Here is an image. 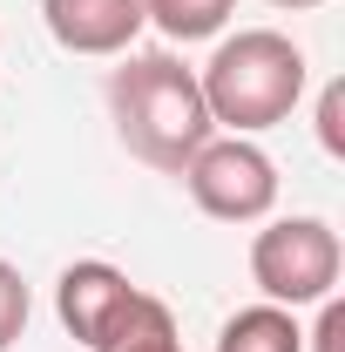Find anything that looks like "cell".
<instances>
[{"instance_id":"cell-1","label":"cell","mask_w":345,"mask_h":352,"mask_svg":"<svg viewBox=\"0 0 345 352\" xmlns=\"http://www.w3.org/2000/svg\"><path fill=\"white\" fill-rule=\"evenodd\" d=\"M109 122H115V135L135 163H149L163 176H176L216 135L197 68H183V54H170V47L122 54L109 68Z\"/></svg>"},{"instance_id":"cell-2","label":"cell","mask_w":345,"mask_h":352,"mask_svg":"<svg viewBox=\"0 0 345 352\" xmlns=\"http://www.w3.org/2000/svg\"><path fill=\"white\" fill-rule=\"evenodd\" d=\"M304 82H311V61L291 34L278 28H237L223 34L216 54L197 68V88H203V109L223 135H258L278 129L291 109L304 102Z\"/></svg>"},{"instance_id":"cell-3","label":"cell","mask_w":345,"mask_h":352,"mask_svg":"<svg viewBox=\"0 0 345 352\" xmlns=\"http://www.w3.org/2000/svg\"><path fill=\"white\" fill-rule=\"evenodd\" d=\"M54 311H61V325L88 352H122L135 339L176 325V311L156 292L129 285V271H115V264H102V258H75L54 278Z\"/></svg>"},{"instance_id":"cell-4","label":"cell","mask_w":345,"mask_h":352,"mask_svg":"<svg viewBox=\"0 0 345 352\" xmlns=\"http://www.w3.org/2000/svg\"><path fill=\"white\" fill-rule=\"evenodd\" d=\"M339 271H345V244L325 217H271L251 237V285L285 311L332 298Z\"/></svg>"},{"instance_id":"cell-5","label":"cell","mask_w":345,"mask_h":352,"mask_svg":"<svg viewBox=\"0 0 345 352\" xmlns=\"http://www.w3.org/2000/svg\"><path fill=\"white\" fill-rule=\"evenodd\" d=\"M176 176H183L190 204L216 223H264L278 210V163L251 135H210Z\"/></svg>"},{"instance_id":"cell-6","label":"cell","mask_w":345,"mask_h":352,"mask_svg":"<svg viewBox=\"0 0 345 352\" xmlns=\"http://www.w3.org/2000/svg\"><path fill=\"white\" fill-rule=\"evenodd\" d=\"M47 34L68 47V54H129L135 34L149 28L142 0H41Z\"/></svg>"},{"instance_id":"cell-7","label":"cell","mask_w":345,"mask_h":352,"mask_svg":"<svg viewBox=\"0 0 345 352\" xmlns=\"http://www.w3.org/2000/svg\"><path fill=\"white\" fill-rule=\"evenodd\" d=\"M216 352H304V325H298V311L264 298V305H244L223 318Z\"/></svg>"},{"instance_id":"cell-8","label":"cell","mask_w":345,"mask_h":352,"mask_svg":"<svg viewBox=\"0 0 345 352\" xmlns=\"http://www.w3.org/2000/svg\"><path fill=\"white\" fill-rule=\"evenodd\" d=\"M142 14H149V28H156L163 41L190 47V41L223 34V21L237 14V0H142Z\"/></svg>"},{"instance_id":"cell-9","label":"cell","mask_w":345,"mask_h":352,"mask_svg":"<svg viewBox=\"0 0 345 352\" xmlns=\"http://www.w3.org/2000/svg\"><path fill=\"white\" fill-rule=\"evenodd\" d=\"M27 311H34V298H27V278L0 258V352L27 332Z\"/></svg>"},{"instance_id":"cell-10","label":"cell","mask_w":345,"mask_h":352,"mask_svg":"<svg viewBox=\"0 0 345 352\" xmlns=\"http://www.w3.org/2000/svg\"><path fill=\"white\" fill-rule=\"evenodd\" d=\"M318 149L345 156V82H325V95H318Z\"/></svg>"},{"instance_id":"cell-11","label":"cell","mask_w":345,"mask_h":352,"mask_svg":"<svg viewBox=\"0 0 345 352\" xmlns=\"http://www.w3.org/2000/svg\"><path fill=\"white\" fill-rule=\"evenodd\" d=\"M339 339H345V305L332 292V298H318V325L304 332V352H339Z\"/></svg>"},{"instance_id":"cell-12","label":"cell","mask_w":345,"mask_h":352,"mask_svg":"<svg viewBox=\"0 0 345 352\" xmlns=\"http://www.w3.org/2000/svg\"><path fill=\"white\" fill-rule=\"evenodd\" d=\"M122 352H183V339H176V325H163V332H149V339H135Z\"/></svg>"},{"instance_id":"cell-13","label":"cell","mask_w":345,"mask_h":352,"mask_svg":"<svg viewBox=\"0 0 345 352\" xmlns=\"http://www.w3.org/2000/svg\"><path fill=\"white\" fill-rule=\"evenodd\" d=\"M271 7H291V14H311V7H325V0H271Z\"/></svg>"}]
</instances>
